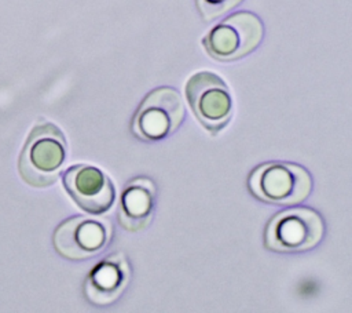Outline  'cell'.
<instances>
[{
	"instance_id": "1",
	"label": "cell",
	"mask_w": 352,
	"mask_h": 313,
	"mask_svg": "<svg viewBox=\"0 0 352 313\" xmlns=\"http://www.w3.org/2000/svg\"><path fill=\"white\" fill-rule=\"evenodd\" d=\"M66 153L63 132L55 124H38L29 134L19 156L18 170L22 179L34 188L52 185L65 165Z\"/></svg>"
},
{
	"instance_id": "2",
	"label": "cell",
	"mask_w": 352,
	"mask_h": 313,
	"mask_svg": "<svg viewBox=\"0 0 352 313\" xmlns=\"http://www.w3.org/2000/svg\"><path fill=\"white\" fill-rule=\"evenodd\" d=\"M248 189L260 201L276 205H296L312 190L309 172L294 163L270 161L256 167L248 178Z\"/></svg>"
},
{
	"instance_id": "3",
	"label": "cell",
	"mask_w": 352,
	"mask_h": 313,
	"mask_svg": "<svg viewBox=\"0 0 352 313\" xmlns=\"http://www.w3.org/2000/svg\"><path fill=\"white\" fill-rule=\"evenodd\" d=\"M324 234L322 216L308 207H292L267 223L264 245L274 252H304L316 247Z\"/></svg>"
},
{
	"instance_id": "4",
	"label": "cell",
	"mask_w": 352,
	"mask_h": 313,
	"mask_svg": "<svg viewBox=\"0 0 352 313\" xmlns=\"http://www.w3.org/2000/svg\"><path fill=\"white\" fill-rule=\"evenodd\" d=\"M264 37L261 19L249 11L235 12L216 23L202 39V44L213 59L236 61L253 52Z\"/></svg>"
},
{
	"instance_id": "5",
	"label": "cell",
	"mask_w": 352,
	"mask_h": 313,
	"mask_svg": "<svg viewBox=\"0 0 352 313\" xmlns=\"http://www.w3.org/2000/svg\"><path fill=\"white\" fill-rule=\"evenodd\" d=\"M186 99L198 121L213 135L220 132L232 116L230 88L213 72L194 73L186 83Z\"/></svg>"
},
{
	"instance_id": "6",
	"label": "cell",
	"mask_w": 352,
	"mask_h": 313,
	"mask_svg": "<svg viewBox=\"0 0 352 313\" xmlns=\"http://www.w3.org/2000/svg\"><path fill=\"white\" fill-rule=\"evenodd\" d=\"M180 94L172 87H160L146 95L132 119V132L142 141H162L184 120Z\"/></svg>"
},
{
	"instance_id": "7",
	"label": "cell",
	"mask_w": 352,
	"mask_h": 313,
	"mask_svg": "<svg viewBox=\"0 0 352 313\" xmlns=\"http://www.w3.org/2000/svg\"><path fill=\"white\" fill-rule=\"evenodd\" d=\"M111 239V225L103 219L73 216L54 232V247L72 261L88 259L103 251Z\"/></svg>"
},
{
	"instance_id": "8",
	"label": "cell",
	"mask_w": 352,
	"mask_h": 313,
	"mask_svg": "<svg viewBox=\"0 0 352 313\" xmlns=\"http://www.w3.org/2000/svg\"><path fill=\"white\" fill-rule=\"evenodd\" d=\"M63 182L70 197L89 214H103L114 203L113 182L102 170L94 165L78 164L69 168Z\"/></svg>"
},
{
	"instance_id": "9",
	"label": "cell",
	"mask_w": 352,
	"mask_h": 313,
	"mask_svg": "<svg viewBox=\"0 0 352 313\" xmlns=\"http://www.w3.org/2000/svg\"><path fill=\"white\" fill-rule=\"evenodd\" d=\"M129 276V265L122 254L104 258L94 266L85 279L84 292L87 299L96 306L113 303L125 290Z\"/></svg>"
},
{
	"instance_id": "10",
	"label": "cell",
	"mask_w": 352,
	"mask_h": 313,
	"mask_svg": "<svg viewBox=\"0 0 352 313\" xmlns=\"http://www.w3.org/2000/svg\"><path fill=\"white\" fill-rule=\"evenodd\" d=\"M155 185L151 179L139 176L129 181L120 199L118 222L129 232L146 229L154 214Z\"/></svg>"
},
{
	"instance_id": "11",
	"label": "cell",
	"mask_w": 352,
	"mask_h": 313,
	"mask_svg": "<svg viewBox=\"0 0 352 313\" xmlns=\"http://www.w3.org/2000/svg\"><path fill=\"white\" fill-rule=\"evenodd\" d=\"M243 0H195L201 18L206 22L213 21L239 6Z\"/></svg>"
}]
</instances>
